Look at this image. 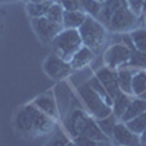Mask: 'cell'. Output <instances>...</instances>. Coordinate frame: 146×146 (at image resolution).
<instances>
[{
  "instance_id": "1",
  "label": "cell",
  "mask_w": 146,
  "mask_h": 146,
  "mask_svg": "<svg viewBox=\"0 0 146 146\" xmlns=\"http://www.w3.org/2000/svg\"><path fill=\"white\" fill-rule=\"evenodd\" d=\"M51 45H53V53H56L62 58L70 62L73 54L83 45V42L80 38L79 29L63 28L54 36V40L51 41Z\"/></svg>"
},
{
  "instance_id": "2",
  "label": "cell",
  "mask_w": 146,
  "mask_h": 146,
  "mask_svg": "<svg viewBox=\"0 0 146 146\" xmlns=\"http://www.w3.org/2000/svg\"><path fill=\"white\" fill-rule=\"evenodd\" d=\"M78 92H79V96H80L82 102L85 104L86 110L89 111V114L94 118H102V117H107V115H110L113 113L111 105H108L105 102V100L91 86L88 82L79 85Z\"/></svg>"
},
{
  "instance_id": "3",
  "label": "cell",
  "mask_w": 146,
  "mask_h": 146,
  "mask_svg": "<svg viewBox=\"0 0 146 146\" xmlns=\"http://www.w3.org/2000/svg\"><path fill=\"white\" fill-rule=\"evenodd\" d=\"M79 34L83 45H86L92 50H98V48L104 44L105 38H107V32H105V25L101 23L96 18L92 16H86L85 22L79 28Z\"/></svg>"
},
{
  "instance_id": "4",
  "label": "cell",
  "mask_w": 146,
  "mask_h": 146,
  "mask_svg": "<svg viewBox=\"0 0 146 146\" xmlns=\"http://www.w3.org/2000/svg\"><path fill=\"white\" fill-rule=\"evenodd\" d=\"M28 113L29 121H31V127H32V136H40V135H48L51 133L56 127V118L50 117L45 114L44 111L34 105L32 102L23 107Z\"/></svg>"
},
{
  "instance_id": "5",
  "label": "cell",
  "mask_w": 146,
  "mask_h": 146,
  "mask_svg": "<svg viewBox=\"0 0 146 146\" xmlns=\"http://www.w3.org/2000/svg\"><path fill=\"white\" fill-rule=\"evenodd\" d=\"M137 15L133 13L129 9L127 5L121 6L115 10V13L113 15L111 21L108 23V29L111 32H130L136 28L137 25Z\"/></svg>"
},
{
  "instance_id": "6",
  "label": "cell",
  "mask_w": 146,
  "mask_h": 146,
  "mask_svg": "<svg viewBox=\"0 0 146 146\" xmlns=\"http://www.w3.org/2000/svg\"><path fill=\"white\" fill-rule=\"evenodd\" d=\"M91 118H92V115L86 114L83 110H73V111H70L63 121V126H64L67 136L72 139H76L80 135H83V131L88 127V123Z\"/></svg>"
},
{
  "instance_id": "7",
  "label": "cell",
  "mask_w": 146,
  "mask_h": 146,
  "mask_svg": "<svg viewBox=\"0 0 146 146\" xmlns=\"http://www.w3.org/2000/svg\"><path fill=\"white\" fill-rule=\"evenodd\" d=\"M42 67H44V72L51 79H57V80L66 79L72 73V70H73L67 60L62 58L60 56H57L56 53H51L50 56L45 58Z\"/></svg>"
},
{
  "instance_id": "8",
  "label": "cell",
  "mask_w": 146,
  "mask_h": 146,
  "mask_svg": "<svg viewBox=\"0 0 146 146\" xmlns=\"http://www.w3.org/2000/svg\"><path fill=\"white\" fill-rule=\"evenodd\" d=\"M32 28H34L36 36L42 42L51 44L54 36L63 29V25L50 21L47 16H41V18H32Z\"/></svg>"
},
{
  "instance_id": "9",
  "label": "cell",
  "mask_w": 146,
  "mask_h": 146,
  "mask_svg": "<svg viewBox=\"0 0 146 146\" xmlns=\"http://www.w3.org/2000/svg\"><path fill=\"white\" fill-rule=\"evenodd\" d=\"M131 50L120 42H114L111 47L108 48L104 54V63L110 69H120L121 66H127V62L130 58Z\"/></svg>"
},
{
  "instance_id": "10",
  "label": "cell",
  "mask_w": 146,
  "mask_h": 146,
  "mask_svg": "<svg viewBox=\"0 0 146 146\" xmlns=\"http://www.w3.org/2000/svg\"><path fill=\"white\" fill-rule=\"evenodd\" d=\"M111 139L118 143V145H123V146H133V145H139L140 143V139H139V135L133 133L126 123L118 120V123L115 124L114 130H113V135H111Z\"/></svg>"
},
{
  "instance_id": "11",
  "label": "cell",
  "mask_w": 146,
  "mask_h": 146,
  "mask_svg": "<svg viewBox=\"0 0 146 146\" xmlns=\"http://www.w3.org/2000/svg\"><path fill=\"white\" fill-rule=\"evenodd\" d=\"M95 76L100 79V82L104 85V88L108 91V94L111 95V98L120 92V86H118V79H117V70L115 69H110L107 66L101 67L96 70Z\"/></svg>"
},
{
  "instance_id": "12",
  "label": "cell",
  "mask_w": 146,
  "mask_h": 146,
  "mask_svg": "<svg viewBox=\"0 0 146 146\" xmlns=\"http://www.w3.org/2000/svg\"><path fill=\"white\" fill-rule=\"evenodd\" d=\"M95 54H94V50L86 45H82L79 50L73 54V57L70 58V66L73 70H79V69H83L85 66H88L92 60H94Z\"/></svg>"
},
{
  "instance_id": "13",
  "label": "cell",
  "mask_w": 146,
  "mask_h": 146,
  "mask_svg": "<svg viewBox=\"0 0 146 146\" xmlns=\"http://www.w3.org/2000/svg\"><path fill=\"white\" fill-rule=\"evenodd\" d=\"M127 5L126 0H105L102 2V6H101V10H100V15H98V19L101 23H104L105 27H108L110 21H111L113 15L115 13V10L121 6Z\"/></svg>"
},
{
  "instance_id": "14",
  "label": "cell",
  "mask_w": 146,
  "mask_h": 146,
  "mask_svg": "<svg viewBox=\"0 0 146 146\" xmlns=\"http://www.w3.org/2000/svg\"><path fill=\"white\" fill-rule=\"evenodd\" d=\"M32 104L34 105H36L41 111H44L45 114H48L50 117H53V118H58V108H57V102H56V100L53 98L51 95H47V94H44V95H40V96H36V98L32 101Z\"/></svg>"
},
{
  "instance_id": "15",
  "label": "cell",
  "mask_w": 146,
  "mask_h": 146,
  "mask_svg": "<svg viewBox=\"0 0 146 146\" xmlns=\"http://www.w3.org/2000/svg\"><path fill=\"white\" fill-rule=\"evenodd\" d=\"M135 72L136 69H133L130 66H121L120 69H117V79H118L120 91L131 95V80H133Z\"/></svg>"
},
{
  "instance_id": "16",
  "label": "cell",
  "mask_w": 146,
  "mask_h": 146,
  "mask_svg": "<svg viewBox=\"0 0 146 146\" xmlns=\"http://www.w3.org/2000/svg\"><path fill=\"white\" fill-rule=\"evenodd\" d=\"M143 111H146V100L145 98H140V96H133L131 102L129 104L126 113L121 115L120 121H123V123H127L129 120L135 118L136 115L142 114Z\"/></svg>"
},
{
  "instance_id": "17",
  "label": "cell",
  "mask_w": 146,
  "mask_h": 146,
  "mask_svg": "<svg viewBox=\"0 0 146 146\" xmlns=\"http://www.w3.org/2000/svg\"><path fill=\"white\" fill-rule=\"evenodd\" d=\"M86 13L83 10H64L63 15V28L79 29L80 25L86 19Z\"/></svg>"
},
{
  "instance_id": "18",
  "label": "cell",
  "mask_w": 146,
  "mask_h": 146,
  "mask_svg": "<svg viewBox=\"0 0 146 146\" xmlns=\"http://www.w3.org/2000/svg\"><path fill=\"white\" fill-rule=\"evenodd\" d=\"M131 100H133V95H130V94H126V92H123V91H120L114 98H113V114L120 120L121 118V115H123L124 113H126V110H127V107H129V104L131 102Z\"/></svg>"
},
{
  "instance_id": "19",
  "label": "cell",
  "mask_w": 146,
  "mask_h": 146,
  "mask_svg": "<svg viewBox=\"0 0 146 146\" xmlns=\"http://www.w3.org/2000/svg\"><path fill=\"white\" fill-rule=\"evenodd\" d=\"M146 94V69H139L135 72L131 80V95L142 96Z\"/></svg>"
},
{
  "instance_id": "20",
  "label": "cell",
  "mask_w": 146,
  "mask_h": 146,
  "mask_svg": "<svg viewBox=\"0 0 146 146\" xmlns=\"http://www.w3.org/2000/svg\"><path fill=\"white\" fill-rule=\"evenodd\" d=\"M15 126L18 129L19 133L25 136H32V127H31V121H29V117H28V113L25 108H21L19 113L15 118Z\"/></svg>"
},
{
  "instance_id": "21",
  "label": "cell",
  "mask_w": 146,
  "mask_h": 146,
  "mask_svg": "<svg viewBox=\"0 0 146 146\" xmlns=\"http://www.w3.org/2000/svg\"><path fill=\"white\" fill-rule=\"evenodd\" d=\"M53 3V0L50 2H44V3H32V2H28L27 3V12L29 13L31 18H41V16H45L48 9H50Z\"/></svg>"
},
{
  "instance_id": "22",
  "label": "cell",
  "mask_w": 146,
  "mask_h": 146,
  "mask_svg": "<svg viewBox=\"0 0 146 146\" xmlns=\"http://www.w3.org/2000/svg\"><path fill=\"white\" fill-rule=\"evenodd\" d=\"M96 120V124L100 126V129L105 133V135L111 139V135H113V130H114V127H115V124L118 123V118L111 113L110 115H107V117H102V118H95Z\"/></svg>"
},
{
  "instance_id": "23",
  "label": "cell",
  "mask_w": 146,
  "mask_h": 146,
  "mask_svg": "<svg viewBox=\"0 0 146 146\" xmlns=\"http://www.w3.org/2000/svg\"><path fill=\"white\" fill-rule=\"evenodd\" d=\"M127 66L133 67V69H146V51H140V50H131L130 58L127 62Z\"/></svg>"
},
{
  "instance_id": "24",
  "label": "cell",
  "mask_w": 146,
  "mask_h": 146,
  "mask_svg": "<svg viewBox=\"0 0 146 146\" xmlns=\"http://www.w3.org/2000/svg\"><path fill=\"white\" fill-rule=\"evenodd\" d=\"M130 36H131L133 45H135L136 50L146 51V29L135 28L133 31H130Z\"/></svg>"
},
{
  "instance_id": "25",
  "label": "cell",
  "mask_w": 146,
  "mask_h": 146,
  "mask_svg": "<svg viewBox=\"0 0 146 146\" xmlns=\"http://www.w3.org/2000/svg\"><path fill=\"white\" fill-rule=\"evenodd\" d=\"M63 15H64V7L60 5L58 2H53L50 9L47 12V18L56 22V23H60V25H63Z\"/></svg>"
},
{
  "instance_id": "26",
  "label": "cell",
  "mask_w": 146,
  "mask_h": 146,
  "mask_svg": "<svg viewBox=\"0 0 146 146\" xmlns=\"http://www.w3.org/2000/svg\"><path fill=\"white\" fill-rule=\"evenodd\" d=\"M102 3L98 0H80V7L86 15L92 16V18H98L100 10H101Z\"/></svg>"
},
{
  "instance_id": "27",
  "label": "cell",
  "mask_w": 146,
  "mask_h": 146,
  "mask_svg": "<svg viewBox=\"0 0 146 146\" xmlns=\"http://www.w3.org/2000/svg\"><path fill=\"white\" fill-rule=\"evenodd\" d=\"M127 127L133 131V133H136V135H140V133L146 129V111H143L142 114L136 115L135 118H131L127 121Z\"/></svg>"
},
{
  "instance_id": "28",
  "label": "cell",
  "mask_w": 146,
  "mask_h": 146,
  "mask_svg": "<svg viewBox=\"0 0 146 146\" xmlns=\"http://www.w3.org/2000/svg\"><path fill=\"white\" fill-rule=\"evenodd\" d=\"M88 83H89L91 86H92L96 92H98V94L102 96V98L105 100V102H107L108 105H111V107H113V98H111V95L108 94V91L104 88V85L100 82V79H98V78H96V76H92V78L88 80Z\"/></svg>"
},
{
  "instance_id": "29",
  "label": "cell",
  "mask_w": 146,
  "mask_h": 146,
  "mask_svg": "<svg viewBox=\"0 0 146 146\" xmlns=\"http://www.w3.org/2000/svg\"><path fill=\"white\" fill-rule=\"evenodd\" d=\"M64 7V10H82L80 0H57Z\"/></svg>"
},
{
  "instance_id": "30",
  "label": "cell",
  "mask_w": 146,
  "mask_h": 146,
  "mask_svg": "<svg viewBox=\"0 0 146 146\" xmlns=\"http://www.w3.org/2000/svg\"><path fill=\"white\" fill-rule=\"evenodd\" d=\"M126 3H127L129 9L133 12V13H136L139 16L142 13V7H143L145 0H126Z\"/></svg>"
},
{
  "instance_id": "31",
  "label": "cell",
  "mask_w": 146,
  "mask_h": 146,
  "mask_svg": "<svg viewBox=\"0 0 146 146\" xmlns=\"http://www.w3.org/2000/svg\"><path fill=\"white\" fill-rule=\"evenodd\" d=\"M73 143L75 145H82V146H86V145H100L96 140H94V139H91V137H88V136H79V137H76V139H73Z\"/></svg>"
},
{
  "instance_id": "32",
  "label": "cell",
  "mask_w": 146,
  "mask_h": 146,
  "mask_svg": "<svg viewBox=\"0 0 146 146\" xmlns=\"http://www.w3.org/2000/svg\"><path fill=\"white\" fill-rule=\"evenodd\" d=\"M139 139H140V143L146 146V129H145V130L140 133V135H139Z\"/></svg>"
},
{
  "instance_id": "33",
  "label": "cell",
  "mask_w": 146,
  "mask_h": 146,
  "mask_svg": "<svg viewBox=\"0 0 146 146\" xmlns=\"http://www.w3.org/2000/svg\"><path fill=\"white\" fill-rule=\"evenodd\" d=\"M3 21H5V12L0 10V34L3 31Z\"/></svg>"
},
{
  "instance_id": "34",
  "label": "cell",
  "mask_w": 146,
  "mask_h": 146,
  "mask_svg": "<svg viewBox=\"0 0 146 146\" xmlns=\"http://www.w3.org/2000/svg\"><path fill=\"white\" fill-rule=\"evenodd\" d=\"M28 2H32V3H44V2H50V0H28Z\"/></svg>"
},
{
  "instance_id": "35",
  "label": "cell",
  "mask_w": 146,
  "mask_h": 146,
  "mask_svg": "<svg viewBox=\"0 0 146 146\" xmlns=\"http://www.w3.org/2000/svg\"><path fill=\"white\" fill-rule=\"evenodd\" d=\"M142 13L146 15V0H145V3H143V7H142Z\"/></svg>"
},
{
  "instance_id": "36",
  "label": "cell",
  "mask_w": 146,
  "mask_h": 146,
  "mask_svg": "<svg viewBox=\"0 0 146 146\" xmlns=\"http://www.w3.org/2000/svg\"><path fill=\"white\" fill-rule=\"evenodd\" d=\"M9 2H15V0H0V3H9Z\"/></svg>"
},
{
  "instance_id": "37",
  "label": "cell",
  "mask_w": 146,
  "mask_h": 146,
  "mask_svg": "<svg viewBox=\"0 0 146 146\" xmlns=\"http://www.w3.org/2000/svg\"><path fill=\"white\" fill-rule=\"evenodd\" d=\"M98 2H101V3H102V2H105V0H98Z\"/></svg>"
}]
</instances>
